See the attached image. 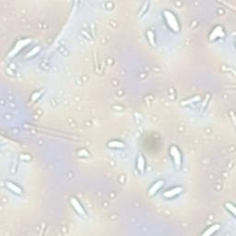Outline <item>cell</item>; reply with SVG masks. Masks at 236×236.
I'll return each mask as SVG.
<instances>
[{"label": "cell", "mask_w": 236, "mask_h": 236, "mask_svg": "<svg viewBox=\"0 0 236 236\" xmlns=\"http://www.w3.org/2000/svg\"><path fill=\"white\" fill-rule=\"evenodd\" d=\"M164 17L166 18L168 25L171 27L172 30H173L174 31H179V26H178V21L175 18V16L170 11H164Z\"/></svg>", "instance_id": "1"}, {"label": "cell", "mask_w": 236, "mask_h": 236, "mask_svg": "<svg viewBox=\"0 0 236 236\" xmlns=\"http://www.w3.org/2000/svg\"><path fill=\"white\" fill-rule=\"evenodd\" d=\"M170 153H171V156L173 157V161H174V163L177 166H180V164H181V154L179 152V149L176 147L173 146L170 149Z\"/></svg>", "instance_id": "2"}, {"label": "cell", "mask_w": 236, "mask_h": 236, "mask_svg": "<svg viewBox=\"0 0 236 236\" xmlns=\"http://www.w3.org/2000/svg\"><path fill=\"white\" fill-rule=\"evenodd\" d=\"M70 201H71V204L73 205V207H74V209H76L78 213H80L81 215L85 214L84 211H83V209L81 207V205H80L79 202H78V200H76V198H71Z\"/></svg>", "instance_id": "3"}, {"label": "cell", "mask_w": 236, "mask_h": 236, "mask_svg": "<svg viewBox=\"0 0 236 236\" xmlns=\"http://www.w3.org/2000/svg\"><path fill=\"white\" fill-rule=\"evenodd\" d=\"M181 191H182L181 187H175V188H173V189H172V190H169L166 193H164V196H165V197H172V196H176L177 194L181 193Z\"/></svg>", "instance_id": "4"}, {"label": "cell", "mask_w": 236, "mask_h": 236, "mask_svg": "<svg viewBox=\"0 0 236 236\" xmlns=\"http://www.w3.org/2000/svg\"><path fill=\"white\" fill-rule=\"evenodd\" d=\"M138 167L140 171H143L144 168H145V161H144L142 156H139L138 159Z\"/></svg>", "instance_id": "5"}, {"label": "cell", "mask_w": 236, "mask_h": 236, "mask_svg": "<svg viewBox=\"0 0 236 236\" xmlns=\"http://www.w3.org/2000/svg\"><path fill=\"white\" fill-rule=\"evenodd\" d=\"M7 185L13 191V192H16V193H18V194H20V193L21 192V190H20V187L17 186V185H15L14 183H9L8 182V183H7Z\"/></svg>", "instance_id": "6"}, {"label": "cell", "mask_w": 236, "mask_h": 236, "mask_svg": "<svg viewBox=\"0 0 236 236\" xmlns=\"http://www.w3.org/2000/svg\"><path fill=\"white\" fill-rule=\"evenodd\" d=\"M162 181H159L158 183H155V185L150 188V190H149V194H153V193L156 192V191L158 190V189L160 188L161 186H162Z\"/></svg>", "instance_id": "7"}, {"label": "cell", "mask_w": 236, "mask_h": 236, "mask_svg": "<svg viewBox=\"0 0 236 236\" xmlns=\"http://www.w3.org/2000/svg\"><path fill=\"white\" fill-rule=\"evenodd\" d=\"M219 228H220V225H219V224L213 225V226H211V227L209 228L210 230H207V231L206 232V233H204L203 234L204 235H206V234H212V233H213V230L212 229H214V232H215V231H217V230H219Z\"/></svg>", "instance_id": "8"}, {"label": "cell", "mask_w": 236, "mask_h": 236, "mask_svg": "<svg viewBox=\"0 0 236 236\" xmlns=\"http://www.w3.org/2000/svg\"><path fill=\"white\" fill-rule=\"evenodd\" d=\"M108 146L112 148H118V147H124V144L122 142H117V141H112L108 143Z\"/></svg>", "instance_id": "9"}, {"label": "cell", "mask_w": 236, "mask_h": 236, "mask_svg": "<svg viewBox=\"0 0 236 236\" xmlns=\"http://www.w3.org/2000/svg\"><path fill=\"white\" fill-rule=\"evenodd\" d=\"M226 206H227V209H230V210H231V212H232V214L233 215H235V207H234V206L233 205H232V204H226Z\"/></svg>", "instance_id": "10"}]
</instances>
